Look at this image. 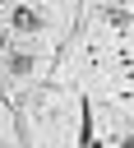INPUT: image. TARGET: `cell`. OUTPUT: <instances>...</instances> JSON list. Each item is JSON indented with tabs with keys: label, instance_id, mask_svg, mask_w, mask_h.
<instances>
[{
	"label": "cell",
	"instance_id": "2",
	"mask_svg": "<svg viewBox=\"0 0 134 148\" xmlns=\"http://www.w3.org/2000/svg\"><path fill=\"white\" fill-rule=\"evenodd\" d=\"M0 46H5V37H0Z\"/></svg>",
	"mask_w": 134,
	"mask_h": 148
},
{
	"label": "cell",
	"instance_id": "1",
	"mask_svg": "<svg viewBox=\"0 0 134 148\" xmlns=\"http://www.w3.org/2000/svg\"><path fill=\"white\" fill-rule=\"evenodd\" d=\"M14 23H18V28H37V14H32V9H18Z\"/></svg>",
	"mask_w": 134,
	"mask_h": 148
}]
</instances>
